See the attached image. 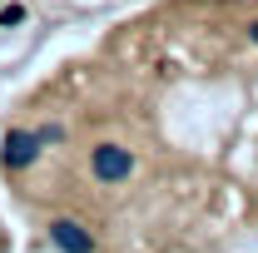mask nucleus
<instances>
[{
	"instance_id": "f257e3e1",
	"label": "nucleus",
	"mask_w": 258,
	"mask_h": 253,
	"mask_svg": "<svg viewBox=\"0 0 258 253\" xmlns=\"http://www.w3.org/2000/svg\"><path fill=\"white\" fill-rule=\"evenodd\" d=\"M90 164H95V179H99V184H124L129 174H134V154L119 149V144H99Z\"/></svg>"
},
{
	"instance_id": "f03ea898",
	"label": "nucleus",
	"mask_w": 258,
	"mask_h": 253,
	"mask_svg": "<svg viewBox=\"0 0 258 253\" xmlns=\"http://www.w3.org/2000/svg\"><path fill=\"white\" fill-rule=\"evenodd\" d=\"M35 154H40V134H25V129L5 134V169H25Z\"/></svg>"
},
{
	"instance_id": "7ed1b4c3",
	"label": "nucleus",
	"mask_w": 258,
	"mask_h": 253,
	"mask_svg": "<svg viewBox=\"0 0 258 253\" xmlns=\"http://www.w3.org/2000/svg\"><path fill=\"white\" fill-rule=\"evenodd\" d=\"M50 233H55V243H60L64 253H90V238H85L75 223H64V219H60L55 228H50Z\"/></svg>"
},
{
	"instance_id": "20e7f679",
	"label": "nucleus",
	"mask_w": 258,
	"mask_h": 253,
	"mask_svg": "<svg viewBox=\"0 0 258 253\" xmlns=\"http://www.w3.org/2000/svg\"><path fill=\"white\" fill-rule=\"evenodd\" d=\"M253 30H258V25H253Z\"/></svg>"
}]
</instances>
